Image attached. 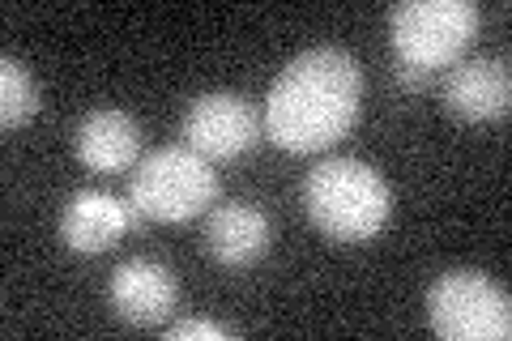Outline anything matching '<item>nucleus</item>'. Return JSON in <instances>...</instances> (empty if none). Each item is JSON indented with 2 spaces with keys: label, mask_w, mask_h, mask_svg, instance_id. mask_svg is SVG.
Masks as SVG:
<instances>
[{
  "label": "nucleus",
  "mask_w": 512,
  "mask_h": 341,
  "mask_svg": "<svg viewBox=\"0 0 512 341\" xmlns=\"http://www.w3.org/2000/svg\"><path fill=\"white\" fill-rule=\"evenodd\" d=\"M167 341H231L235 329H227V324L218 320H201V316H188V320H175L163 329Z\"/></svg>",
  "instance_id": "obj_13"
},
{
  "label": "nucleus",
  "mask_w": 512,
  "mask_h": 341,
  "mask_svg": "<svg viewBox=\"0 0 512 341\" xmlns=\"http://www.w3.org/2000/svg\"><path fill=\"white\" fill-rule=\"evenodd\" d=\"M431 333L444 341H508L512 303L508 290L483 269H448L427 286Z\"/></svg>",
  "instance_id": "obj_5"
},
{
  "label": "nucleus",
  "mask_w": 512,
  "mask_h": 341,
  "mask_svg": "<svg viewBox=\"0 0 512 341\" xmlns=\"http://www.w3.org/2000/svg\"><path fill=\"white\" fill-rule=\"evenodd\" d=\"M39 116V86L30 69L18 56H5L0 60V124L9 128H26L30 120Z\"/></svg>",
  "instance_id": "obj_12"
},
{
  "label": "nucleus",
  "mask_w": 512,
  "mask_h": 341,
  "mask_svg": "<svg viewBox=\"0 0 512 341\" xmlns=\"http://www.w3.org/2000/svg\"><path fill=\"white\" fill-rule=\"evenodd\" d=\"M274 226L248 201H222L205 218V252L227 269H248L269 252Z\"/></svg>",
  "instance_id": "obj_10"
},
{
  "label": "nucleus",
  "mask_w": 512,
  "mask_h": 341,
  "mask_svg": "<svg viewBox=\"0 0 512 341\" xmlns=\"http://www.w3.org/2000/svg\"><path fill=\"white\" fill-rule=\"evenodd\" d=\"M363 69L346 47H308L269 86L261 133L291 154L338 145L359 120Z\"/></svg>",
  "instance_id": "obj_1"
},
{
  "label": "nucleus",
  "mask_w": 512,
  "mask_h": 341,
  "mask_svg": "<svg viewBox=\"0 0 512 341\" xmlns=\"http://www.w3.org/2000/svg\"><path fill=\"white\" fill-rule=\"evenodd\" d=\"M128 201L146 214V222H188L218 201V171L188 145H158L137 162Z\"/></svg>",
  "instance_id": "obj_3"
},
{
  "label": "nucleus",
  "mask_w": 512,
  "mask_h": 341,
  "mask_svg": "<svg viewBox=\"0 0 512 341\" xmlns=\"http://www.w3.org/2000/svg\"><path fill=\"white\" fill-rule=\"evenodd\" d=\"M73 150L90 171L120 175L128 167H137L141 128H137V120L128 116V111H116V107L86 111V116L77 120V128H73Z\"/></svg>",
  "instance_id": "obj_11"
},
{
  "label": "nucleus",
  "mask_w": 512,
  "mask_h": 341,
  "mask_svg": "<svg viewBox=\"0 0 512 341\" xmlns=\"http://www.w3.org/2000/svg\"><path fill=\"white\" fill-rule=\"evenodd\" d=\"M303 205L325 239L367 243L384 231L393 214V188L359 158H325L303 180Z\"/></svg>",
  "instance_id": "obj_2"
},
{
  "label": "nucleus",
  "mask_w": 512,
  "mask_h": 341,
  "mask_svg": "<svg viewBox=\"0 0 512 341\" xmlns=\"http://www.w3.org/2000/svg\"><path fill=\"white\" fill-rule=\"evenodd\" d=\"M478 22L483 13L474 0H402L389 9V39L397 60L431 73L461 60L478 39Z\"/></svg>",
  "instance_id": "obj_4"
},
{
  "label": "nucleus",
  "mask_w": 512,
  "mask_h": 341,
  "mask_svg": "<svg viewBox=\"0 0 512 341\" xmlns=\"http://www.w3.org/2000/svg\"><path fill=\"white\" fill-rule=\"evenodd\" d=\"M256 137H261L256 107L235 90L197 94L184 111V145L210 162H227V158L248 154Z\"/></svg>",
  "instance_id": "obj_6"
},
{
  "label": "nucleus",
  "mask_w": 512,
  "mask_h": 341,
  "mask_svg": "<svg viewBox=\"0 0 512 341\" xmlns=\"http://www.w3.org/2000/svg\"><path fill=\"white\" fill-rule=\"evenodd\" d=\"M440 99L448 107V116L466 120V124H491L504 120L512 107V77L508 60L500 56H470L457 60L440 81Z\"/></svg>",
  "instance_id": "obj_7"
},
{
  "label": "nucleus",
  "mask_w": 512,
  "mask_h": 341,
  "mask_svg": "<svg viewBox=\"0 0 512 341\" xmlns=\"http://www.w3.org/2000/svg\"><path fill=\"white\" fill-rule=\"evenodd\" d=\"M146 226V214L133 205V201H120L111 192H73L69 205L60 214V239L69 252H82V256H99L107 248Z\"/></svg>",
  "instance_id": "obj_9"
},
{
  "label": "nucleus",
  "mask_w": 512,
  "mask_h": 341,
  "mask_svg": "<svg viewBox=\"0 0 512 341\" xmlns=\"http://www.w3.org/2000/svg\"><path fill=\"white\" fill-rule=\"evenodd\" d=\"M111 307L124 324L133 329H163L167 316L180 307V282L163 261H150V256H133L111 273Z\"/></svg>",
  "instance_id": "obj_8"
}]
</instances>
